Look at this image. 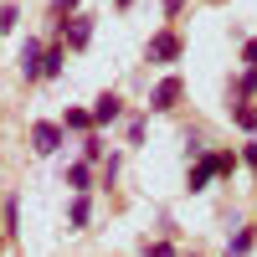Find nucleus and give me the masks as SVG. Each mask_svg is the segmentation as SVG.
<instances>
[{
    "mask_svg": "<svg viewBox=\"0 0 257 257\" xmlns=\"http://www.w3.org/2000/svg\"><path fill=\"white\" fill-rule=\"evenodd\" d=\"M57 41H62L67 52H88V41H93V16H88V11L62 16V21H57Z\"/></svg>",
    "mask_w": 257,
    "mask_h": 257,
    "instance_id": "nucleus-2",
    "label": "nucleus"
},
{
    "mask_svg": "<svg viewBox=\"0 0 257 257\" xmlns=\"http://www.w3.org/2000/svg\"><path fill=\"white\" fill-rule=\"evenodd\" d=\"M57 123H62V134H77V139H82V134H93V113H88V108H67Z\"/></svg>",
    "mask_w": 257,
    "mask_h": 257,
    "instance_id": "nucleus-11",
    "label": "nucleus"
},
{
    "mask_svg": "<svg viewBox=\"0 0 257 257\" xmlns=\"http://www.w3.org/2000/svg\"><path fill=\"white\" fill-rule=\"evenodd\" d=\"M77 144H82V165H93V170H98V165H103V134L93 128V134H82Z\"/></svg>",
    "mask_w": 257,
    "mask_h": 257,
    "instance_id": "nucleus-15",
    "label": "nucleus"
},
{
    "mask_svg": "<svg viewBox=\"0 0 257 257\" xmlns=\"http://www.w3.org/2000/svg\"><path fill=\"white\" fill-rule=\"evenodd\" d=\"M144 257H180L175 242H144Z\"/></svg>",
    "mask_w": 257,
    "mask_h": 257,
    "instance_id": "nucleus-19",
    "label": "nucleus"
},
{
    "mask_svg": "<svg viewBox=\"0 0 257 257\" xmlns=\"http://www.w3.org/2000/svg\"><path fill=\"white\" fill-rule=\"evenodd\" d=\"M0 237H6V242L21 237V201L16 196H6V206H0Z\"/></svg>",
    "mask_w": 257,
    "mask_h": 257,
    "instance_id": "nucleus-10",
    "label": "nucleus"
},
{
    "mask_svg": "<svg viewBox=\"0 0 257 257\" xmlns=\"http://www.w3.org/2000/svg\"><path fill=\"white\" fill-rule=\"evenodd\" d=\"M242 67H257V36H252L247 47H242Z\"/></svg>",
    "mask_w": 257,
    "mask_h": 257,
    "instance_id": "nucleus-24",
    "label": "nucleus"
},
{
    "mask_svg": "<svg viewBox=\"0 0 257 257\" xmlns=\"http://www.w3.org/2000/svg\"><path fill=\"white\" fill-rule=\"evenodd\" d=\"M16 26H21V6L6 0V6H0V31H16Z\"/></svg>",
    "mask_w": 257,
    "mask_h": 257,
    "instance_id": "nucleus-18",
    "label": "nucleus"
},
{
    "mask_svg": "<svg viewBox=\"0 0 257 257\" xmlns=\"http://www.w3.org/2000/svg\"><path fill=\"white\" fill-rule=\"evenodd\" d=\"M160 11H165V16H170V21H175V16H180V11H185V0H160Z\"/></svg>",
    "mask_w": 257,
    "mask_h": 257,
    "instance_id": "nucleus-26",
    "label": "nucleus"
},
{
    "mask_svg": "<svg viewBox=\"0 0 257 257\" xmlns=\"http://www.w3.org/2000/svg\"><path fill=\"white\" fill-rule=\"evenodd\" d=\"M52 6H57V21H62V16H77L82 0H52Z\"/></svg>",
    "mask_w": 257,
    "mask_h": 257,
    "instance_id": "nucleus-22",
    "label": "nucleus"
},
{
    "mask_svg": "<svg viewBox=\"0 0 257 257\" xmlns=\"http://www.w3.org/2000/svg\"><path fill=\"white\" fill-rule=\"evenodd\" d=\"M41 47H47L41 36H26V41H21L16 67H21V77H26V82H41Z\"/></svg>",
    "mask_w": 257,
    "mask_h": 257,
    "instance_id": "nucleus-6",
    "label": "nucleus"
},
{
    "mask_svg": "<svg viewBox=\"0 0 257 257\" xmlns=\"http://www.w3.org/2000/svg\"><path fill=\"white\" fill-rule=\"evenodd\" d=\"M62 72H67V47L52 36L47 47H41V82H52V77H62Z\"/></svg>",
    "mask_w": 257,
    "mask_h": 257,
    "instance_id": "nucleus-9",
    "label": "nucleus"
},
{
    "mask_svg": "<svg viewBox=\"0 0 257 257\" xmlns=\"http://www.w3.org/2000/svg\"><path fill=\"white\" fill-rule=\"evenodd\" d=\"M144 57L155 62V67H175V62L185 57V36H180L175 26H160L155 36H149V47H144Z\"/></svg>",
    "mask_w": 257,
    "mask_h": 257,
    "instance_id": "nucleus-1",
    "label": "nucleus"
},
{
    "mask_svg": "<svg viewBox=\"0 0 257 257\" xmlns=\"http://www.w3.org/2000/svg\"><path fill=\"white\" fill-rule=\"evenodd\" d=\"M113 6H118V11H128V6H134V0H113Z\"/></svg>",
    "mask_w": 257,
    "mask_h": 257,
    "instance_id": "nucleus-27",
    "label": "nucleus"
},
{
    "mask_svg": "<svg viewBox=\"0 0 257 257\" xmlns=\"http://www.w3.org/2000/svg\"><path fill=\"white\" fill-rule=\"evenodd\" d=\"M237 165H252V170H257V144H242V155H237Z\"/></svg>",
    "mask_w": 257,
    "mask_h": 257,
    "instance_id": "nucleus-25",
    "label": "nucleus"
},
{
    "mask_svg": "<svg viewBox=\"0 0 257 257\" xmlns=\"http://www.w3.org/2000/svg\"><path fill=\"white\" fill-rule=\"evenodd\" d=\"M88 221H93V201H88V196H72V206H67V231H88Z\"/></svg>",
    "mask_w": 257,
    "mask_h": 257,
    "instance_id": "nucleus-12",
    "label": "nucleus"
},
{
    "mask_svg": "<svg viewBox=\"0 0 257 257\" xmlns=\"http://www.w3.org/2000/svg\"><path fill=\"white\" fill-rule=\"evenodd\" d=\"M211 160H216V175H237V155L231 149H211Z\"/></svg>",
    "mask_w": 257,
    "mask_h": 257,
    "instance_id": "nucleus-17",
    "label": "nucleus"
},
{
    "mask_svg": "<svg viewBox=\"0 0 257 257\" xmlns=\"http://www.w3.org/2000/svg\"><path fill=\"white\" fill-rule=\"evenodd\" d=\"M16 6H21V0H16Z\"/></svg>",
    "mask_w": 257,
    "mask_h": 257,
    "instance_id": "nucleus-29",
    "label": "nucleus"
},
{
    "mask_svg": "<svg viewBox=\"0 0 257 257\" xmlns=\"http://www.w3.org/2000/svg\"><path fill=\"white\" fill-rule=\"evenodd\" d=\"M118 165H123L118 155H108V160H103V165H98V175H103V185H113V180H118Z\"/></svg>",
    "mask_w": 257,
    "mask_h": 257,
    "instance_id": "nucleus-20",
    "label": "nucleus"
},
{
    "mask_svg": "<svg viewBox=\"0 0 257 257\" xmlns=\"http://www.w3.org/2000/svg\"><path fill=\"white\" fill-rule=\"evenodd\" d=\"M128 144H144V118H128Z\"/></svg>",
    "mask_w": 257,
    "mask_h": 257,
    "instance_id": "nucleus-23",
    "label": "nucleus"
},
{
    "mask_svg": "<svg viewBox=\"0 0 257 257\" xmlns=\"http://www.w3.org/2000/svg\"><path fill=\"white\" fill-rule=\"evenodd\" d=\"M211 180H216V160H211V149H206L201 160H190L185 185H190V196H201V190H211Z\"/></svg>",
    "mask_w": 257,
    "mask_h": 257,
    "instance_id": "nucleus-7",
    "label": "nucleus"
},
{
    "mask_svg": "<svg viewBox=\"0 0 257 257\" xmlns=\"http://www.w3.org/2000/svg\"><path fill=\"white\" fill-rule=\"evenodd\" d=\"M252 242H257V231H252V226H237V231L226 237L221 257H247V252H252Z\"/></svg>",
    "mask_w": 257,
    "mask_h": 257,
    "instance_id": "nucleus-13",
    "label": "nucleus"
},
{
    "mask_svg": "<svg viewBox=\"0 0 257 257\" xmlns=\"http://www.w3.org/2000/svg\"><path fill=\"white\" fill-rule=\"evenodd\" d=\"M231 123L242 134H257V103H231Z\"/></svg>",
    "mask_w": 257,
    "mask_h": 257,
    "instance_id": "nucleus-14",
    "label": "nucleus"
},
{
    "mask_svg": "<svg viewBox=\"0 0 257 257\" xmlns=\"http://www.w3.org/2000/svg\"><path fill=\"white\" fill-rule=\"evenodd\" d=\"M180 98H185V82H180L175 72H165V77L155 82V88H149V113H170Z\"/></svg>",
    "mask_w": 257,
    "mask_h": 257,
    "instance_id": "nucleus-4",
    "label": "nucleus"
},
{
    "mask_svg": "<svg viewBox=\"0 0 257 257\" xmlns=\"http://www.w3.org/2000/svg\"><path fill=\"white\" fill-rule=\"evenodd\" d=\"M62 185H67L72 196H88V190L98 185V170H93V165H82V160H72L67 170H62Z\"/></svg>",
    "mask_w": 257,
    "mask_h": 257,
    "instance_id": "nucleus-8",
    "label": "nucleus"
},
{
    "mask_svg": "<svg viewBox=\"0 0 257 257\" xmlns=\"http://www.w3.org/2000/svg\"><path fill=\"white\" fill-rule=\"evenodd\" d=\"M0 247H6V237H0Z\"/></svg>",
    "mask_w": 257,
    "mask_h": 257,
    "instance_id": "nucleus-28",
    "label": "nucleus"
},
{
    "mask_svg": "<svg viewBox=\"0 0 257 257\" xmlns=\"http://www.w3.org/2000/svg\"><path fill=\"white\" fill-rule=\"evenodd\" d=\"M252 93H257V67H242V77L231 82V98H237V103H247Z\"/></svg>",
    "mask_w": 257,
    "mask_h": 257,
    "instance_id": "nucleus-16",
    "label": "nucleus"
},
{
    "mask_svg": "<svg viewBox=\"0 0 257 257\" xmlns=\"http://www.w3.org/2000/svg\"><path fill=\"white\" fill-rule=\"evenodd\" d=\"M190 257H196V252H190Z\"/></svg>",
    "mask_w": 257,
    "mask_h": 257,
    "instance_id": "nucleus-30",
    "label": "nucleus"
},
{
    "mask_svg": "<svg viewBox=\"0 0 257 257\" xmlns=\"http://www.w3.org/2000/svg\"><path fill=\"white\" fill-rule=\"evenodd\" d=\"M201 155H206V139L190 134V139H185V160H201Z\"/></svg>",
    "mask_w": 257,
    "mask_h": 257,
    "instance_id": "nucleus-21",
    "label": "nucleus"
},
{
    "mask_svg": "<svg viewBox=\"0 0 257 257\" xmlns=\"http://www.w3.org/2000/svg\"><path fill=\"white\" fill-rule=\"evenodd\" d=\"M62 144H67V134H62V123H57V118H41V123H31V149H36L41 160L62 155Z\"/></svg>",
    "mask_w": 257,
    "mask_h": 257,
    "instance_id": "nucleus-3",
    "label": "nucleus"
},
{
    "mask_svg": "<svg viewBox=\"0 0 257 257\" xmlns=\"http://www.w3.org/2000/svg\"><path fill=\"white\" fill-rule=\"evenodd\" d=\"M88 113H93V128L103 134V128H108V123H118V118H123V98H118V93H98Z\"/></svg>",
    "mask_w": 257,
    "mask_h": 257,
    "instance_id": "nucleus-5",
    "label": "nucleus"
}]
</instances>
